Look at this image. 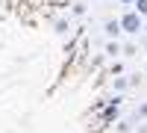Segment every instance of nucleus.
I'll list each match as a JSON object with an SVG mask.
<instances>
[{"instance_id": "nucleus-1", "label": "nucleus", "mask_w": 147, "mask_h": 133, "mask_svg": "<svg viewBox=\"0 0 147 133\" xmlns=\"http://www.w3.org/2000/svg\"><path fill=\"white\" fill-rule=\"evenodd\" d=\"M118 24H121V33H124V35H136V39H138L141 30H144V18H138L132 9H124V12H121V15H118Z\"/></svg>"}, {"instance_id": "nucleus-2", "label": "nucleus", "mask_w": 147, "mask_h": 133, "mask_svg": "<svg viewBox=\"0 0 147 133\" xmlns=\"http://www.w3.org/2000/svg\"><path fill=\"white\" fill-rule=\"evenodd\" d=\"M103 33H106V42H121V24H118V18H106L103 21Z\"/></svg>"}, {"instance_id": "nucleus-3", "label": "nucleus", "mask_w": 147, "mask_h": 133, "mask_svg": "<svg viewBox=\"0 0 147 133\" xmlns=\"http://www.w3.org/2000/svg\"><path fill=\"white\" fill-rule=\"evenodd\" d=\"M88 15V3L85 0H74L71 9H68V18H85Z\"/></svg>"}, {"instance_id": "nucleus-4", "label": "nucleus", "mask_w": 147, "mask_h": 133, "mask_svg": "<svg viewBox=\"0 0 147 133\" xmlns=\"http://www.w3.org/2000/svg\"><path fill=\"white\" fill-rule=\"evenodd\" d=\"M127 89H129V77L127 74H121V77L112 80V95H124Z\"/></svg>"}, {"instance_id": "nucleus-5", "label": "nucleus", "mask_w": 147, "mask_h": 133, "mask_svg": "<svg viewBox=\"0 0 147 133\" xmlns=\"http://www.w3.org/2000/svg\"><path fill=\"white\" fill-rule=\"evenodd\" d=\"M103 56L106 59H118L121 56V42H106L103 44Z\"/></svg>"}, {"instance_id": "nucleus-6", "label": "nucleus", "mask_w": 147, "mask_h": 133, "mask_svg": "<svg viewBox=\"0 0 147 133\" xmlns=\"http://www.w3.org/2000/svg\"><path fill=\"white\" fill-rule=\"evenodd\" d=\"M121 56H127V59L138 56V44H132V42H121Z\"/></svg>"}, {"instance_id": "nucleus-7", "label": "nucleus", "mask_w": 147, "mask_h": 133, "mask_svg": "<svg viewBox=\"0 0 147 133\" xmlns=\"http://www.w3.org/2000/svg\"><path fill=\"white\" fill-rule=\"evenodd\" d=\"M53 30H56V35H65V33H71V18H56Z\"/></svg>"}, {"instance_id": "nucleus-8", "label": "nucleus", "mask_w": 147, "mask_h": 133, "mask_svg": "<svg viewBox=\"0 0 147 133\" xmlns=\"http://www.w3.org/2000/svg\"><path fill=\"white\" fill-rule=\"evenodd\" d=\"M132 12H136L138 18L147 21V0H136V3H132Z\"/></svg>"}, {"instance_id": "nucleus-9", "label": "nucleus", "mask_w": 147, "mask_h": 133, "mask_svg": "<svg viewBox=\"0 0 147 133\" xmlns=\"http://www.w3.org/2000/svg\"><path fill=\"white\" fill-rule=\"evenodd\" d=\"M124 62H112V68H109V77H121V74H124Z\"/></svg>"}, {"instance_id": "nucleus-10", "label": "nucleus", "mask_w": 147, "mask_h": 133, "mask_svg": "<svg viewBox=\"0 0 147 133\" xmlns=\"http://www.w3.org/2000/svg\"><path fill=\"white\" fill-rule=\"evenodd\" d=\"M136 118H138V121H147V101L136 106Z\"/></svg>"}, {"instance_id": "nucleus-11", "label": "nucleus", "mask_w": 147, "mask_h": 133, "mask_svg": "<svg viewBox=\"0 0 147 133\" xmlns=\"http://www.w3.org/2000/svg\"><path fill=\"white\" fill-rule=\"evenodd\" d=\"M129 130H132L129 121H121V124H118V133H129Z\"/></svg>"}, {"instance_id": "nucleus-12", "label": "nucleus", "mask_w": 147, "mask_h": 133, "mask_svg": "<svg viewBox=\"0 0 147 133\" xmlns=\"http://www.w3.org/2000/svg\"><path fill=\"white\" fill-rule=\"evenodd\" d=\"M121 6H127V9H132V3H136V0H118Z\"/></svg>"}, {"instance_id": "nucleus-13", "label": "nucleus", "mask_w": 147, "mask_h": 133, "mask_svg": "<svg viewBox=\"0 0 147 133\" xmlns=\"http://www.w3.org/2000/svg\"><path fill=\"white\" fill-rule=\"evenodd\" d=\"M141 35H147V21H144V30H141Z\"/></svg>"}]
</instances>
